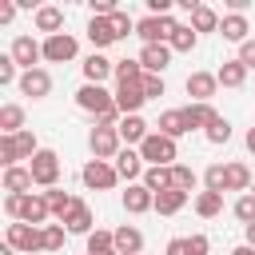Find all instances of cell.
<instances>
[{
    "mask_svg": "<svg viewBox=\"0 0 255 255\" xmlns=\"http://www.w3.org/2000/svg\"><path fill=\"white\" fill-rule=\"evenodd\" d=\"M139 155L147 159V167H175V159H179V147H175V139H167V135L151 131V135L139 143Z\"/></svg>",
    "mask_w": 255,
    "mask_h": 255,
    "instance_id": "obj_1",
    "label": "cell"
},
{
    "mask_svg": "<svg viewBox=\"0 0 255 255\" xmlns=\"http://www.w3.org/2000/svg\"><path fill=\"white\" fill-rule=\"evenodd\" d=\"M76 108H80V112H88L92 120H100L104 112H112V108H116V92H108L104 84H84V88L76 92Z\"/></svg>",
    "mask_w": 255,
    "mask_h": 255,
    "instance_id": "obj_2",
    "label": "cell"
},
{
    "mask_svg": "<svg viewBox=\"0 0 255 255\" xmlns=\"http://www.w3.org/2000/svg\"><path fill=\"white\" fill-rule=\"evenodd\" d=\"M28 171H32V179H36V187L52 191V187L60 183V155H56L52 147H40V151L28 159Z\"/></svg>",
    "mask_w": 255,
    "mask_h": 255,
    "instance_id": "obj_3",
    "label": "cell"
},
{
    "mask_svg": "<svg viewBox=\"0 0 255 255\" xmlns=\"http://www.w3.org/2000/svg\"><path fill=\"white\" fill-rule=\"evenodd\" d=\"M4 243H8L16 255H36V251H44V227H32V223H8Z\"/></svg>",
    "mask_w": 255,
    "mask_h": 255,
    "instance_id": "obj_4",
    "label": "cell"
},
{
    "mask_svg": "<svg viewBox=\"0 0 255 255\" xmlns=\"http://www.w3.org/2000/svg\"><path fill=\"white\" fill-rule=\"evenodd\" d=\"M80 179H84L88 191H112V187L120 183V171H116V163H108V159H88V163L80 167Z\"/></svg>",
    "mask_w": 255,
    "mask_h": 255,
    "instance_id": "obj_5",
    "label": "cell"
},
{
    "mask_svg": "<svg viewBox=\"0 0 255 255\" xmlns=\"http://www.w3.org/2000/svg\"><path fill=\"white\" fill-rule=\"evenodd\" d=\"M175 28H179L175 16H143V20H135V36L143 44H167Z\"/></svg>",
    "mask_w": 255,
    "mask_h": 255,
    "instance_id": "obj_6",
    "label": "cell"
},
{
    "mask_svg": "<svg viewBox=\"0 0 255 255\" xmlns=\"http://www.w3.org/2000/svg\"><path fill=\"white\" fill-rule=\"evenodd\" d=\"M88 147H92V159H108V163H112V159L124 151V139H120L116 128H92Z\"/></svg>",
    "mask_w": 255,
    "mask_h": 255,
    "instance_id": "obj_7",
    "label": "cell"
},
{
    "mask_svg": "<svg viewBox=\"0 0 255 255\" xmlns=\"http://www.w3.org/2000/svg\"><path fill=\"white\" fill-rule=\"evenodd\" d=\"M76 52H80V44H76L72 32L44 36V60H48V64H68V60H76Z\"/></svg>",
    "mask_w": 255,
    "mask_h": 255,
    "instance_id": "obj_8",
    "label": "cell"
},
{
    "mask_svg": "<svg viewBox=\"0 0 255 255\" xmlns=\"http://www.w3.org/2000/svg\"><path fill=\"white\" fill-rule=\"evenodd\" d=\"M8 56H12L24 72H32V68H40V60H44V44H36L32 36H16L12 48H8Z\"/></svg>",
    "mask_w": 255,
    "mask_h": 255,
    "instance_id": "obj_9",
    "label": "cell"
},
{
    "mask_svg": "<svg viewBox=\"0 0 255 255\" xmlns=\"http://www.w3.org/2000/svg\"><path fill=\"white\" fill-rule=\"evenodd\" d=\"M48 219H52V207H48V199H44V191H28V195H24V207H20V219H16V223H32V227H48Z\"/></svg>",
    "mask_w": 255,
    "mask_h": 255,
    "instance_id": "obj_10",
    "label": "cell"
},
{
    "mask_svg": "<svg viewBox=\"0 0 255 255\" xmlns=\"http://www.w3.org/2000/svg\"><path fill=\"white\" fill-rule=\"evenodd\" d=\"M183 88H187L191 104H211V96L219 92V76H215V72H191Z\"/></svg>",
    "mask_w": 255,
    "mask_h": 255,
    "instance_id": "obj_11",
    "label": "cell"
},
{
    "mask_svg": "<svg viewBox=\"0 0 255 255\" xmlns=\"http://www.w3.org/2000/svg\"><path fill=\"white\" fill-rule=\"evenodd\" d=\"M135 60L143 64V72H147V76H163V68L171 64V48H167V44H143Z\"/></svg>",
    "mask_w": 255,
    "mask_h": 255,
    "instance_id": "obj_12",
    "label": "cell"
},
{
    "mask_svg": "<svg viewBox=\"0 0 255 255\" xmlns=\"http://www.w3.org/2000/svg\"><path fill=\"white\" fill-rule=\"evenodd\" d=\"M143 104H147V96H143V80H139V84H116V108H120L124 116H139Z\"/></svg>",
    "mask_w": 255,
    "mask_h": 255,
    "instance_id": "obj_13",
    "label": "cell"
},
{
    "mask_svg": "<svg viewBox=\"0 0 255 255\" xmlns=\"http://www.w3.org/2000/svg\"><path fill=\"white\" fill-rule=\"evenodd\" d=\"M64 227H68V235H92L96 231V215H92V207L84 203V199H76L72 203V211H68V219H64Z\"/></svg>",
    "mask_w": 255,
    "mask_h": 255,
    "instance_id": "obj_14",
    "label": "cell"
},
{
    "mask_svg": "<svg viewBox=\"0 0 255 255\" xmlns=\"http://www.w3.org/2000/svg\"><path fill=\"white\" fill-rule=\"evenodd\" d=\"M20 92L32 96V100H44L52 92V72L48 68H32V72H20Z\"/></svg>",
    "mask_w": 255,
    "mask_h": 255,
    "instance_id": "obj_15",
    "label": "cell"
},
{
    "mask_svg": "<svg viewBox=\"0 0 255 255\" xmlns=\"http://www.w3.org/2000/svg\"><path fill=\"white\" fill-rule=\"evenodd\" d=\"M116 171H120V179H128V183H139L143 179V155H139V147H124L120 155H116Z\"/></svg>",
    "mask_w": 255,
    "mask_h": 255,
    "instance_id": "obj_16",
    "label": "cell"
},
{
    "mask_svg": "<svg viewBox=\"0 0 255 255\" xmlns=\"http://www.w3.org/2000/svg\"><path fill=\"white\" fill-rule=\"evenodd\" d=\"M120 199H124V211H128V215H143V211H155V195H151L143 183H128V191H124Z\"/></svg>",
    "mask_w": 255,
    "mask_h": 255,
    "instance_id": "obj_17",
    "label": "cell"
},
{
    "mask_svg": "<svg viewBox=\"0 0 255 255\" xmlns=\"http://www.w3.org/2000/svg\"><path fill=\"white\" fill-rule=\"evenodd\" d=\"M32 24H36V32H44V36H60V32H64V8L40 4L36 16H32Z\"/></svg>",
    "mask_w": 255,
    "mask_h": 255,
    "instance_id": "obj_18",
    "label": "cell"
},
{
    "mask_svg": "<svg viewBox=\"0 0 255 255\" xmlns=\"http://www.w3.org/2000/svg\"><path fill=\"white\" fill-rule=\"evenodd\" d=\"M116 131H120L124 147H139V143H143V139L151 135V128H147V120H143V116H124Z\"/></svg>",
    "mask_w": 255,
    "mask_h": 255,
    "instance_id": "obj_19",
    "label": "cell"
},
{
    "mask_svg": "<svg viewBox=\"0 0 255 255\" xmlns=\"http://www.w3.org/2000/svg\"><path fill=\"white\" fill-rule=\"evenodd\" d=\"M108 76H116V60H108L104 52H92L84 60V84H104Z\"/></svg>",
    "mask_w": 255,
    "mask_h": 255,
    "instance_id": "obj_20",
    "label": "cell"
},
{
    "mask_svg": "<svg viewBox=\"0 0 255 255\" xmlns=\"http://www.w3.org/2000/svg\"><path fill=\"white\" fill-rule=\"evenodd\" d=\"M112 235H116V255H143V235H139V227L120 223Z\"/></svg>",
    "mask_w": 255,
    "mask_h": 255,
    "instance_id": "obj_21",
    "label": "cell"
},
{
    "mask_svg": "<svg viewBox=\"0 0 255 255\" xmlns=\"http://www.w3.org/2000/svg\"><path fill=\"white\" fill-rule=\"evenodd\" d=\"M247 32H251V24H247V16H243V12H227V16H223V24H219V36H223V40H231V44H247V40H251Z\"/></svg>",
    "mask_w": 255,
    "mask_h": 255,
    "instance_id": "obj_22",
    "label": "cell"
},
{
    "mask_svg": "<svg viewBox=\"0 0 255 255\" xmlns=\"http://www.w3.org/2000/svg\"><path fill=\"white\" fill-rule=\"evenodd\" d=\"M155 131H159V135H167V139H179V135H187L191 128H187V116H183V108H167V112L159 116Z\"/></svg>",
    "mask_w": 255,
    "mask_h": 255,
    "instance_id": "obj_23",
    "label": "cell"
},
{
    "mask_svg": "<svg viewBox=\"0 0 255 255\" xmlns=\"http://www.w3.org/2000/svg\"><path fill=\"white\" fill-rule=\"evenodd\" d=\"M32 171H28V163H20V167H4V191L8 195H28L32 191Z\"/></svg>",
    "mask_w": 255,
    "mask_h": 255,
    "instance_id": "obj_24",
    "label": "cell"
},
{
    "mask_svg": "<svg viewBox=\"0 0 255 255\" xmlns=\"http://www.w3.org/2000/svg\"><path fill=\"white\" fill-rule=\"evenodd\" d=\"M88 40H92V48L100 52V48H108V44H116L120 36H116V28H112V20H104V16H92V20H88Z\"/></svg>",
    "mask_w": 255,
    "mask_h": 255,
    "instance_id": "obj_25",
    "label": "cell"
},
{
    "mask_svg": "<svg viewBox=\"0 0 255 255\" xmlns=\"http://www.w3.org/2000/svg\"><path fill=\"white\" fill-rule=\"evenodd\" d=\"M183 116H187V128H191V131H195V128H199V131H207V128L219 120V112H215L211 104H187V108H183Z\"/></svg>",
    "mask_w": 255,
    "mask_h": 255,
    "instance_id": "obj_26",
    "label": "cell"
},
{
    "mask_svg": "<svg viewBox=\"0 0 255 255\" xmlns=\"http://www.w3.org/2000/svg\"><path fill=\"white\" fill-rule=\"evenodd\" d=\"M227 167V191H251V183H255V175H251V167L247 163H239V159H231V163H223Z\"/></svg>",
    "mask_w": 255,
    "mask_h": 255,
    "instance_id": "obj_27",
    "label": "cell"
},
{
    "mask_svg": "<svg viewBox=\"0 0 255 255\" xmlns=\"http://www.w3.org/2000/svg\"><path fill=\"white\" fill-rule=\"evenodd\" d=\"M187 199H191L187 191L167 187V191H159V195H155V211H159V215H179V211L187 207Z\"/></svg>",
    "mask_w": 255,
    "mask_h": 255,
    "instance_id": "obj_28",
    "label": "cell"
},
{
    "mask_svg": "<svg viewBox=\"0 0 255 255\" xmlns=\"http://www.w3.org/2000/svg\"><path fill=\"white\" fill-rule=\"evenodd\" d=\"M219 24H223V16H219L211 4L191 8V28H195V32H219Z\"/></svg>",
    "mask_w": 255,
    "mask_h": 255,
    "instance_id": "obj_29",
    "label": "cell"
},
{
    "mask_svg": "<svg viewBox=\"0 0 255 255\" xmlns=\"http://www.w3.org/2000/svg\"><path fill=\"white\" fill-rule=\"evenodd\" d=\"M215 76H219V88H243L247 84V68L239 60H223Z\"/></svg>",
    "mask_w": 255,
    "mask_h": 255,
    "instance_id": "obj_30",
    "label": "cell"
},
{
    "mask_svg": "<svg viewBox=\"0 0 255 255\" xmlns=\"http://www.w3.org/2000/svg\"><path fill=\"white\" fill-rule=\"evenodd\" d=\"M20 131H24V108L4 104L0 108V135H20Z\"/></svg>",
    "mask_w": 255,
    "mask_h": 255,
    "instance_id": "obj_31",
    "label": "cell"
},
{
    "mask_svg": "<svg viewBox=\"0 0 255 255\" xmlns=\"http://www.w3.org/2000/svg\"><path fill=\"white\" fill-rule=\"evenodd\" d=\"M139 183H143V187H147L151 195H159V191H167V187H175V183H171V167H147Z\"/></svg>",
    "mask_w": 255,
    "mask_h": 255,
    "instance_id": "obj_32",
    "label": "cell"
},
{
    "mask_svg": "<svg viewBox=\"0 0 255 255\" xmlns=\"http://www.w3.org/2000/svg\"><path fill=\"white\" fill-rule=\"evenodd\" d=\"M44 199H48V207H52V219H68V211H72V203H76V195H68V191H60V187H52V191H44Z\"/></svg>",
    "mask_w": 255,
    "mask_h": 255,
    "instance_id": "obj_33",
    "label": "cell"
},
{
    "mask_svg": "<svg viewBox=\"0 0 255 255\" xmlns=\"http://www.w3.org/2000/svg\"><path fill=\"white\" fill-rule=\"evenodd\" d=\"M219 211H223V195L219 191H199L195 195V215L199 219H215Z\"/></svg>",
    "mask_w": 255,
    "mask_h": 255,
    "instance_id": "obj_34",
    "label": "cell"
},
{
    "mask_svg": "<svg viewBox=\"0 0 255 255\" xmlns=\"http://www.w3.org/2000/svg\"><path fill=\"white\" fill-rule=\"evenodd\" d=\"M195 44H199V32H195L191 24H179V28L171 32V40H167V48H171V52H191Z\"/></svg>",
    "mask_w": 255,
    "mask_h": 255,
    "instance_id": "obj_35",
    "label": "cell"
},
{
    "mask_svg": "<svg viewBox=\"0 0 255 255\" xmlns=\"http://www.w3.org/2000/svg\"><path fill=\"white\" fill-rule=\"evenodd\" d=\"M147 72L139 60H116V84H139Z\"/></svg>",
    "mask_w": 255,
    "mask_h": 255,
    "instance_id": "obj_36",
    "label": "cell"
},
{
    "mask_svg": "<svg viewBox=\"0 0 255 255\" xmlns=\"http://www.w3.org/2000/svg\"><path fill=\"white\" fill-rule=\"evenodd\" d=\"M171 183H175L179 191H187V195H191V191H195V183H199V175H195V167L175 163V167H171Z\"/></svg>",
    "mask_w": 255,
    "mask_h": 255,
    "instance_id": "obj_37",
    "label": "cell"
},
{
    "mask_svg": "<svg viewBox=\"0 0 255 255\" xmlns=\"http://www.w3.org/2000/svg\"><path fill=\"white\" fill-rule=\"evenodd\" d=\"M203 191H227V167L223 163H211L207 171H203Z\"/></svg>",
    "mask_w": 255,
    "mask_h": 255,
    "instance_id": "obj_38",
    "label": "cell"
},
{
    "mask_svg": "<svg viewBox=\"0 0 255 255\" xmlns=\"http://www.w3.org/2000/svg\"><path fill=\"white\" fill-rule=\"evenodd\" d=\"M64 239H68L64 223H48L44 227V251H64Z\"/></svg>",
    "mask_w": 255,
    "mask_h": 255,
    "instance_id": "obj_39",
    "label": "cell"
},
{
    "mask_svg": "<svg viewBox=\"0 0 255 255\" xmlns=\"http://www.w3.org/2000/svg\"><path fill=\"white\" fill-rule=\"evenodd\" d=\"M231 211H235V219L247 227V223H255V195L247 191V195H239L235 203H231Z\"/></svg>",
    "mask_w": 255,
    "mask_h": 255,
    "instance_id": "obj_40",
    "label": "cell"
},
{
    "mask_svg": "<svg viewBox=\"0 0 255 255\" xmlns=\"http://www.w3.org/2000/svg\"><path fill=\"white\" fill-rule=\"evenodd\" d=\"M12 139H16V151H20V159H32V155L40 151V143H36V131H28V128H24L20 135H12Z\"/></svg>",
    "mask_w": 255,
    "mask_h": 255,
    "instance_id": "obj_41",
    "label": "cell"
},
{
    "mask_svg": "<svg viewBox=\"0 0 255 255\" xmlns=\"http://www.w3.org/2000/svg\"><path fill=\"white\" fill-rule=\"evenodd\" d=\"M203 135H207V143H215V147H219V143H227V139H231V124L219 116V120H215V124H211Z\"/></svg>",
    "mask_w": 255,
    "mask_h": 255,
    "instance_id": "obj_42",
    "label": "cell"
},
{
    "mask_svg": "<svg viewBox=\"0 0 255 255\" xmlns=\"http://www.w3.org/2000/svg\"><path fill=\"white\" fill-rule=\"evenodd\" d=\"M88 251H116V235H112V231H100V227H96V231L88 235Z\"/></svg>",
    "mask_w": 255,
    "mask_h": 255,
    "instance_id": "obj_43",
    "label": "cell"
},
{
    "mask_svg": "<svg viewBox=\"0 0 255 255\" xmlns=\"http://www.w3.org/2000/svg\"><path fill=\"white\" fill-rule=\"evenodd\" d=\"M16 68H20V64L4 52V56H0V84H4V88H8V84H20V72H16Z\"/></svg>",
    "mask_w": 255,
    "mask_h": 255,
    "instance_id": "obj_44",
    "label": "cell"
},
{
    "mask_svg": "<svg viewBox=\"0 0 255 255\" xmlns=\"http://www.w3.org/2000/svg\"><path fill=\"white\" fill-rule=\"evenodd\" d=\"M112 28H116V36H120V40H128V36L135 32V20H131V16H128V12L120 8V12L112 16Z\"/></svg>",
    "mask_w": 255,
    "mask_h": 255,
    "instance_id": "obj_45",
    "label": "cell"
},
{
    "mask_svg": "<svg viewBox=\"0 0 255 255\" xmlns=\"http://www.w3.org/2000/svg\"><path fill=\"white\" fill-rule=\"evenodd\" d=\"M163 92H167L163 76H143V96H147V100H159Z\"/></svg>",
    "mask_w": 255,
    "mask_h": 255,
    "instance_id": "obj_46",
    "label": "cell"
},
{
    "mask_svg": "<svg viewBox=\"0 0 255 255\" xmlns=\"http://www.w3.org/2000/svg\"><path fill=\"white\" fill-rule=\"evenodd\" d=\"M207 251H211L207 235H187V255H207Z\"/></svg>",
    "mask_w": 255,
    "mask_h": 255,
    "instance_id": "obj_47",
    "label": "cell"
},
{
    "mask_svg": "<svg viewBox=\"0 0 255 255\" xmlns=\"http://www.w3.org/2000/svg\"><path fill=\"white\" fill-rule=\"evenodd\" d=\"M247 72H255V40H247V44H239V56H235Z\"/></svg>",
    "mask_w": 255,
    "mask_h": 255,
    "instance_id": "obj_48",
    "label": "cell"
},
{
    "mask_svg": "<svg viewBox=\"0 0 255 255\" xmlns=\"http://www.w3.org/2000/svg\"><path fill=\"white\" fill-rule=\"evenodd\" d=\"M20 207H24V195H4V211H8L12 223L20 219Z\"/></svg>",
    "mask_w": 255,
    "mask_h": 255,
    "instance_id": "obj_49",
    "label": "cell"
},
{
    "mask_svg": "<svg viewBox=\"0 0 255 255\" xmlns=\"http://www.w3.org/2000/svg\"><path fill=\"white\" fill-rule=\"evenodd\" d=\"M163 255H187V239H167Z\"/></svg>",
    "mask_w": 255,
    "mask_h": 255,
    "instance_id": "obj_50",
    "label": "cell"
},
{
    "mask_svg": "<svg viewBox=\"0 0 255 255\" xmlns=\"http://www.w3.org/2000/svg\"><path fill=\"white\" fill-rule=\"evenodd\" d=\"M12 16H16V4H12V0H4V4H0V24H8Z\"/></svg>",
    "mask_w": 255,
    "mask_h": 255,
    "instance_id": "obj_51",
    "label": "cell"
},
{
    "mask_svg": "<svg viewBox=\"0 0 255 255\" xmlns=\"http://www.w3.org/2000/svg\"><path fill=\"white\" fill-rule=\"evenodd\" d=\"M243 243H247V247H255V223H247V227H243Z\"/></svg>",
    "mask_w": 255,
    "mask_h": 255,
    "instance_id": "obj_52",
    "label": "cell"
},
{
    "mask_svg": "<svg viewBox=\"0 0 255 255\" xmlns=\"http://www.w3.org/2000/svg\"><path fill=\"white\" fill-rule=\"evenodd\" d=\"M231 255H255V247H247V243H239V247H235Z\"/></svg>",
    "mask_w": 255,
    "mask_h": 255,
    "instance_id": "obj_53",
    "label": "cell"
},
{
    "mask_svg": "<svg viewBox=\"0 0 255 255\" xmlns=\"http://www.w3.org/2000/svg\"><path fill=\"white\" fill-rule=\"evenodd\" d=\"M247 151H255V128H247Z\"/></svg>",
    "mask_w": 255,
    "mask_h": 255,
    "instance_id": "obj_54",
    "label": "cell"
},
{
    "mask_svg": "<svg viewBox=\"0 0 255 255\" xmlns=\"http://www.w3.org/2000/svg\"><path fill=\"white\" fill-rule=\"evenodd\" d=\"M0 255H16V251H12V247H8V243H4V247H0Z\"/></svg>",
    "mask_w": 255,
    "mask_h": 255,
    "instance_id": "obj_55",
    "label": "cell"
},
{
    "mask_svg": "<svg viewBox=\"0 0 255 255\" xmlns=\"http://www.w3.org/2000/svg\"><path fill=\"white\" fill-rule=\"evenodd\" d=\"M88 255H116V251H88Z\"/></svg>",
    "mask_w": 255,
    "mask_h": 255,
    "instance_id": "obj_56",
    "label": "cell"
},
{
    "mask_svg": "<svg viewBox=\"0 0 255 255\" xmlns=\"http://www.w3.org/2000/svg\"><path fill=\"white\" fill-rule=\"evenodd\" d=\"M251 195H255V183H251Z\"/></svg>",
    "mask_w": 255,
    "mask_h": 255,
    "instance_id": "obj_57",
    "label": "cell"
}]
</instances>
